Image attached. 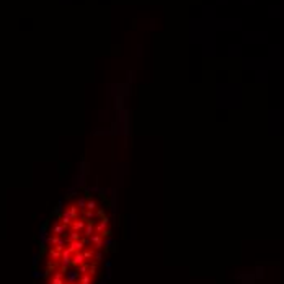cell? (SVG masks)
Segmentation results:
<instances>
[{"label": "cell", "instance_id": "1", "mask_svg": "<svg viewBox=\"0 0 284 284\" xmlns=\"http://www.w3.org/2000/svg\"><path fill=\"white\" fill-rule=\"evenodd\" d=\"M238 279H242V282L243 284H253L255 282V276L253 274H247V273H242V274H238L237 276Z\"/></svg>", "mask_w": 284, "mask_h": 284}, {"label": "cell", "instance_id": "2", "mask_svg": "<svg viewBox=\"0 0 284 284\" xmlns=\"http://www.w3.org/2000/svg\"><path fill=\"white\" fill-rule=\"evenodd\" d=\"M255 276H256V278H263V268H261V266L256 268V274H255Z\"/></svg>", "mask_w": 284, "mask_h": 284}]
</instances>
